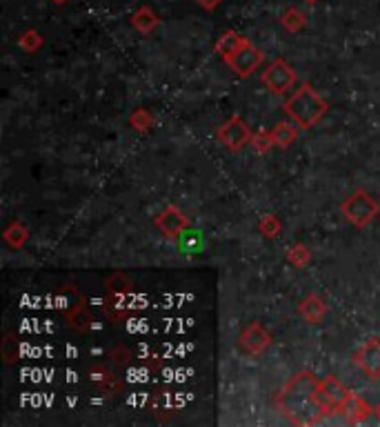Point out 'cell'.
Listing matches in <instances>:
<instances>
[{"label": "cell", "instance_id": "cell-5", "mask_svg": "<svg viewBox=\"0 0 380 427\" xmlns=\"http://www.w3.org/2000/svg\"><path fill=\"white\" fill-rule=\"evenodd\" d=\"M252 136H254V134L250 131V127H247L245 121L238 118V116L229 118V121L216 131L218 143H223V145L227 147V150H231V152H240L247 143H252Z\"/></svg>", "mask_w": 380, "mask_h": 427}, {"label": "cell", "instance_id": "cell-13", "mask_svg": "<svg viewBox=\"0 0 380 427\" xmlns=\"http://www.w3.org/2000/svg\"><path fill=\"white\" fill-rule=\"evenodd\" d=\"M65 318H67V323L78 332H87L91 327V314L87 311V307H85V303H82V301L78 305L67 307V311H65Z\"/></svg>", "mask_w": 380, "mask_h": 427}, {"label": "cell", "instance_id": "cell-17", "mask_svg": "<svg viewBox=\"0 0 380 427\" xmlns=\"http://www.w3.org/2000/svg\"><path fill=\"white\" fill-rule=\"evenodd\" d=\"M296 136H298V131H296V127L291 123H278L274 129H272V138H274V145L280 147V150H285V147H289Z\"/></svg>", "mask_w": 380, "mask_h": 427}, {"label": "cell", "instance_id": "cell-11", "mask_svg": "<svg viewBox=\"0 0 380 427\" xmlns=\"http://www.w3.org/2000/svg\"><path fill=\"white\" fill-rule=\"evenodd\" d=\"M91 381H94L96 389L105 394V396H116V394H121V389H123V383L105 367L91 370Z\"/></svg>", "mask_w": 380, "mask_h": 427}, {"label": "cell", "instance_id": "cell-12", "mask_svg": "<svg viewBox=\"0 0 380 427\" xmlns=\"http://www.w3.org/2000/svg\"><path fill=\"white\" fill-rule=\"evenodd\" d=\"M301 316L309 323V325H316L325 318L327 314V305L325 301L318 296V294H309V296L301 303Z\"/></svg>", "mask_w": 380, "mask_h": 427}, {"label": "cell", "instance_id": "cell-1", "mask_svg": "<svg viewBox=\"0 0 380 427\" xmlns=\"http://www.w3.org/2000/svg\"><path fill=\"white\" fill-rule=\"evenodd\" d=\"M276 407L294 425H316L327 416L338 414L323 387V379L313 376L309 370L298 372L280 389Z\"/></svg>", "mask_w": 380, "mask_h": 427}, {"label": "cell", "instance_id": "cell-3", "mask_svg": "<svg viewBox=\"0 0 380 427\" xmlns=\"http://www.w3.org/2000/svg\"><path fill=\"white\" fill-rule=\"evenodd\" d=\"M340 211H342V216L350 221L354 227L365 229L378 216L380 209H378V203L371 199V196L365 189H358V192H354L350 199H347L340 205Z\"/></svg>", "mask_w": 380, "mask_h": 427}, {"label": "cell", "instance_id": "cell-28", "mask_svg": "<svg viewBox=\"0 0 380 427\" xmlns=\"http://www.w3.org/2000/svg\"><path fill=\"white\" fill-rule=\"evenodd\" d=\"M52 3H56V5H60V3H65V0H52Z\"/></svg>", "mask_w": 380, "mask_h": 427}, {"label": "cell", "instance_id": "cell-22", "mask_svg": "<svg viewBox=\"0 0 380 427\" xmlns=\"http://www.w3.org/2000/svg\"><path fill=\"white\" fill-rule=\"evenodd\" d=\"M129 123L134 125L138 131H147L152 127V113L147 111V109H136L134 113H131V118H129Z\"/></svg>", "mask_w": 380, "mask_h": 427}, {"label": "cell", "instance_id": "cell-6", "mask_svg": "<svg viewBox=\"0 0 380 427\" xmlns=\"http://www.w3.org/2000/svg\"><path fill=\"white\" fill-rule=\"evenodd\" d=\"M354 365L365 372L367 379H380V338H369L354 352Z\"/></svg>", "mask_w": 380, "mask_h": 427}, {"label": "cell", "instance_id": "cell-20", "mask_svg": "<svg viewBox=\"0 0 380 427\" xmlns=\"http://www.w3.org/2000/svg\"><path fill=\"white\" fill-rule=\"evenodd\" d=\"M252 145H254V150H256L258 154H267V152L272 150V145H274L272 131H265V129L256 131V134L252 136Z\"/></svg>", "mask_w": 380, "mask_h": 427}, {"label": "cell", "instance_id": "cell-10", "mask_svg": "<svg viewBox=\"0 0 380 427\" xmlns=\"http://www.w3.org/2000/svg\"><path fill=\"white\" fill-rule=\"evenodd\" d=\"M374 412L376 409L369 407L360 396H356L354 392H350V396H347V401L340 407V414L345 416L347 423H362V421H367Z\"/></svg>", "mask_w": 380, "mask_h": 427}, {"label": "cell", "instance_id": "cell-25", "mask_svg": "<svg viewBox=\"0 0 380 427\" xmlns=\"http://www.w3.org/2000/svg\"><path fill=\"white\" fill-rule=\"evenodd\" d=\"M111 358H113V360H116V363H118V365H127V363H129V358H131V354H129L127 350L118 348V350H113Z\"/></svg>", "mask_w": 380, "mask_h": 427}, {"label": "cell", "instance_id": "cell-8", "mask_svg": "<svg viewBox=\"0 0 380 427\" xmlns=\"http://www.w3.org/2000/svg\"><path fill=\"white\" fill-rule=\"evenodd\" d=\"M156 227L160 229V234H164L167 238H178L189 227V221L178 207L169 205L156 216Z\"/></svg>", "mask_w": 380, "mask_h": 427}, {"label": "cell", "instance_id": "cell-4", "mask_svg": "<svg viewBox=\"0 0 380 427\" xmlns=\"http://www.w3.org/2000/svg\"><path fill=\"white\" fill-rule=\"evenodd\" d=\"M260 80H262V85H265L269 92L285 94V92H289L296 85V72H294V67H291L287 60L278 58V60H274L269 65L265 72H262Z\"/></svg>", "mask_w": 380, "mask_h": 427}, {"label": "cell", "instance_id": "cell-29", "mask_svg": "<svg viewBox=\"0 0 380 427\" xmlns=\"http://www.w3.org/2000/svg\"><path fill=\"white\" fill-rule=\"evenodd\" d=\"M376 414H378V416H380V405H378V407H376Z\"/></svg>", "mask_w": 380, "mask_h": 427}, {"label": "cell", "instance_id": "cell-18", "mask_svg": "<svg viewBox=\"0 0 380 427\" xmlns=\"http://www.w3.org/2000/svg\"><path fill=\"white\" fill-rule=\"evenodd\" d=\"M3 238H5V243L9 245L11 250H21L23 245H25V240L29 238V234H27V229H25L21 223H11V225L5 229Z\"/></svg>", "mask_w": 380, "mask_h": 427}, {"label": "cell", "instance_id": "cell-9", "mask_svg": "<svg viewBox=\"0 0 380 427\" xmlns=\"http://www.w3.org/2000/svg\"><path fill=\"white\" fill-rule=\"evenodd\" d=\"M238 340H240V348L245 350V352H250V354H262L265 352L269 345H272V334L262 327L260 323H250L245 327V330L240 332V336H238Z\"/></svg>", "mask_w": 380, "mask_h": 427}, {"label": "cell", "instance_id": "cell-15", "mask_svg": "<svg viewBox=\"0 0 380 427\" xmlns=\"http://www.w3.org/2000/svg\"><path fill=\"white\" fill-rule=\"evenodd\" d=\"M158 16L150 9V7H140L134 16H131V25H134L138 31H142V34H150V31H154L158 27Z\"/></svg>", "mask_w": 380, "mask_h": 427}, {"label": "cell", "instance_id": "cell-16", "mask_svg": "<svg viewBox=\"0 0 380 427\" xmlns=\"http://www.w3.org/2000/svg\"><path fill=\"white\" fill-rule=\"evenodd\" d=\"M176 243H178V248L183 250L185 254H196V252L203 250V232L187 227L185 232L176 238Z\"/></svg>", "mask_w": 380, "mask_h": 427}, {"label": "cell", "instance_id": "cell-27", "mask_svg": "<svg viewBox=\"0 0 380 427\" xmlns=\"http://www.w3.org/2000/svg\"><path fill=\"white\" fill-rule=\"evenodd\" d=\"M305 3H309V5H313V3H318V0H305Z\"/></svg>", "mask_w": 380, "mask_h": 427}, {"label": "cell", "instance_id": "cell-19", "mask_svg": "<svg viewBox=\"0 0 380 427\" xmlns=\"http://www.w3.org/2000/svg\"><path fill=\"white\" fill-rule=\"evenodd\" d=\"M283 27L294 31V34H298V31L305 27V13L298 11L296 7H289L285 13H283Z\"/></svg>", "mask_w": 380, "mask_h": 427}, {"label": "cell", "instance_id": "cell-23", "mask_svg": "<svg viewBox=\"0 0 380 427\" xmlns=\"http://www.w3.org/2000/svg\"><path fill=\"white\" fill-rule=\"evenodd\" d=\"M18 45L23 49H27V52H36V49L43 45V38H40L38 31H25V34L18 38Z\"/></svg>", "mask_w": 380, "mask_h": 427}, {"label": "cell", "instance_id": "cell-24", "mask_svg": "<svg viewBox=\"0 0 380 427\" xmlns=\"http://www.w3.org/2000/svg\"><path fill=\"white\" fill-rule=\"evenodd\" d=\"M260 232L265 234L267 238H274V236L280 232V223H278V218L272 216V214H269V216L262 218V221H260Z\"/></svg>", "mask_w": 380, "mask_h": 427}, {"label": "cell", "instance_id": "cell-7", "mask_svg": "<svg viewBox=\"0 0 380 427\" xmlns=\"http://www.w3.org/2000/svg\"><path fill=\"white\" fill-rule=\"evenodd\" d=\"M225 62L240 78H247L250 74H254L258 70V65L262 62V52H260V49H256L250 40H245V45L238 49V52L231 56L229 60H225Z\"/></svg>", "mask_w": 380, "mask_h": 427}, {"label": "cell", "instance_id": "cell-2", "mask_svg": "<svg viewBox=\"0 0 380 427\" xmlns=\"http://www.w3.org/2000/svg\"><path fill=\"white\" fill-rule=\"evenodd\" d=\"M329 105L323 101V98L313 92V87L309 83H303L298 89L294 92V96L285 103V111L287 116L298 125L301 129H309L316 125L325 113H327Z\"/></svg>", "mask_w": 380, "mask_h": 427}, {"label": "cell", "instance_id": "cell-26", "mask_svg": "<svg viewBox=\"0 0 380 427\" xmlns=\"http://www.w3.org/2000/svg\"><path fill=\"white\" fill-rule=\"evenodd\" d=\"M198 3H201L205 9H213V7H216L218 3H223V0H198Z\"/></svg>", "mask_w": 380, "mask_h": 427}, {"label": "cell", "instance_id": "cell-14", "mask_svg": "<svg viewBox=\"0 0 380 427\" xmlns=\"http://www.w3.org/2000/svg\"><path fill=\"white\" fill-rule=\"evenodd\" d=\"M245 40L247 38H242L240 34H236V31H225V34L216 43V52L223 56V60H229L245 45Z\"/></svg>", "mask_w": 380, "mask_h": 427}, {"label": "cell", "instance_id": "cell-21", "mask_svg": "<svg viewBox=\"0 0 380 427\" xmlns=\"http://www.w3.org/2000/svg\"><path fill=\"white\" fill-rule=\"evenodd\" d=\"M287 258H289V262H294L296 267H305L307 262L311 260V252L305 248V245H294V248L289 250V254H287Z\"/></svg>", "mask_w": 380, "mask_h": 427}]
</instances>
